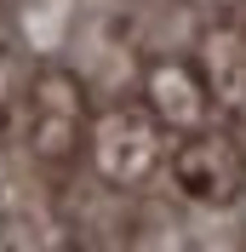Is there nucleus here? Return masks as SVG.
<instances>
[{"mask_svg":"<svg viewBox=\"0 0 246 252\" xmlns=\"http://www.w3.org/2000/svg\"><path fill=\"white\" fill-rule=\"evenodd\" d=\"M92 97L86 80L63 63H34L23 92V143L46 172H69L92 143Z\"/></svg>","mask_w":246,"mask_h":252,"instance_id":"f257e3e1","label":"nucleus"},{"mask_svg":"<svg viewBox=\"0 0 246 252\" xmlns=\"http://www.w3.org/2000/svg\"><path fill=\"white\" fill-rule=\"evenodd\" d=\"M166 155H172V138L149 103H126L121 97L92 121L86 160L109 189H143L154 172H166Z\"/></svg>","mask_w":246,"mask_h":252,"instance_id":"f03ea898","label":"nucleus"},{"mask_svg":"<svg viewBox=\"0 0 246 252\" xmlns=\"http://www.w3.org/2000/svg\"><path fill=\"white\" fill-rule=\"evenodd\" d=\"M172 189L195 206H235L246 195V143L229 126H195L178 132L166 155Z\"/></svg>","mask_w":246,"mask_h":252,"instance_id":"7ed1b4c3","label":"nucleus"},{"mask_svg":"<svg viewBox=\"0 0 246 252\" xmlns=\"http://www.w3.org/2000/svg\"><path fill=\"white\" fill-rule=\"evenodd\" d=\"M143 103L160 115V126L172 138L195 132V126H212V115H217V92L206 80V63H195V58H149L143 63Z\"/></svg>","mask_w":246,"mask_h":252,"instance_id":"20e7f679","label":"nucleus"},{"mask_svg":"<svg viewBox=\"0 0 246 252\" xmlns=\"http://www.w3.org/2000/svg\"><path fill=\"white\" fill-rule=\"evenodd\" d=\"M206 80L217 92V109L246 115V17H223L212 34H206Z\"/></svg>","mask_w":246,"mask_h":252,"instance_id":"39448f33","label":"nucleus"}]
</instances>
